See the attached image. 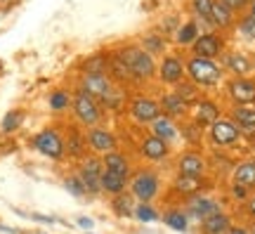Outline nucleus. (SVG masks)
Here are the masks:
<instances>
[{"label":"nucleus","mask_w":255,"mask_h":234,"mask_svg":"<svg viewBox=\"0 0 255 234\" xmlns=\"http://www.w3.org/2000/svg\"><path fill=\"white\" fill-rule=\"evenodd\" d=\"M184 69H187V78L196 88H203V90L218 88L222 78H225V69H222V64L218 59H206V57L189 54L184 59Z\"/></svg>","instance_id":"nucleus-1"},{"label":"nucleus","mask_w":255,"mask_h":234,"mask_svg":"<svg viewBox=\"0 0 255 234\" xmlns=\"http://www.w3.org/2000/svg\"><path fill=\"white\" fill-rule=\"evenodd\" d=\"M119 54L123 57L128 71H130V78L135 83L142 81H151L156 78V69H158V62H156L151 54H146L137 43H128L126 47H121Z\"/></svg>","instance_id":"nucleus-2"},{"label":"nucleus","mask_w":255,"mask_h":234,"mask_svg":"<svg viewBox=\"0 0 255 234\" xmlns=\"http://www.w3.org/2000/svg\"><path fill=\"white\" fill-rule=\"evenodd\" d=\"M130 194L135 197L137 204H151L158 197V189H161V178L158 173L151 168H142L130 175Z\"/></svg>","instance_id":"nucleus-3"},{"label":"nucleus","mask_w":255,"mask_h":234,"mask_svg":"<svg viewBox=\"0 0 255 234\" xmlns=\"http://www.w3.org/2000/svg\"><path fill=\"white\" fill-rule=\"evenodd\" d=\"M31 147L38 154L52 159V161H62L66 156V140H64V135L57 128H43L40 133H36L31 137Z\"/></svg>","instance_id":"nucleus-4"},{"label":"nucleus","mask_w":255,"mask_h":234,"mask_svg":"<svg viewBox=\"0 0 255 234\" xmlns=\"http://www.w3.org/2000/svg\"><path fill=\"white\" fill-rule=\"evenodd\" d=\"M71 111H73V116H76V121H78L85 130L100 126L102 116H104L100 102H97V99H92V97H88V95H85V92H81V90L73 92Z\"/></svg>","instance_id":"nucleus-5"},{"label":"nucleus","mask_w":255,"mask_h":234,"mask_svg":"<svg viewBox=\"0 0 255 234\" xmlns=\"http://www.w3.org/2000/svg\"><path fill=\"white\" fill-rule=\"evenodd\" d=\"M128 111L130 118L139 123V126H151L156 118L161 116V104L158 99L151 95H135V97L128 102Z\"/></svg>","instance_id":"nucleus-6"},{"label":"nucleus","mask_w":255,"mask_h":234,"mask_svg":"<svg viewBox=\"0 0 255 234\" xmlns=\"http://www.w3.org/2000/svg\"><path fill=\"white\" fill-rule=\"evenodd\" d=\"M227 40L218 31H201V36L194 40V45L189 47V52L194 57H206V59H218L225 54Z\"/></svg>","instance_id":"nucleus-7"},{"label":"nucleus","mask_w":255,"mask_h":234,"mask_svg":"<svg viewBox=\"0 0 255 234\" xmlns=\"http://www.w3.org/2000/svg\"><path fill=\"white\" fill-rule=\"evenodd\" d=\"M102 173H104V166H102V156H85L81 159V166H78V178L85 185V192L88 197H97L102 192Z\"/></svg>","instance_id":"nucleus-8"},{"label":"nucleus","mask_w":255,"mask_h":234,"mask_svg":"<svg viewBox=\"0 0 255 234\" xmlns=\"http://www.w3.org/2000/svg\"><path fill=\"white\" fill-rule=\"evenodd\" d=\"M187 69H184V59L175 52H165L158 59V69H156V78L165 85H177L184 81Z\"/></svg>","instance_id":"nucleus-9"},{"label":"nucleus","mask_w":255,"mask_h":234,"mask_svg":"<svg viewBox=\"0 0 255 234\" xmlns=\"http://www.w3.org/2000/svg\"><path fill=\"white\" fill-rule=\"evenodd\" d=\"M208 140L213 147H234L241 140V130L237 128V123L232 118H222L220 116L213 126L208 128Z\"/></svg>","instance_id":"nucleus-10"},{"label":"nucleus","mask_w":255,"mask_h":234,"mask_svg":"<svg viewBox=\"0 0 255 234\" xmlns=\"http://www.w3.org/2000/svg\"><path fill=\"white\" fill-rule=\"evenodd\" d=\"M184 213L189 220H206L213 213H220L222 211V204H220L215 197H206V194H194V197H187L184 201Z\"/></svg>","instance_id":"nucleus-11"},{"label":"nucleus","mask_w":255,"mask_h":234,"mask_svg":"<svg viewBox=\"0 0 255 234\" xmlns=\"http://www.w3.org/2000/svg\"><path fill=\"white\" fill-rule=\"evenodd\" d=\"M85 142H88V149H90L95 156H104V154L119 149V137L104 126L90 128V130L85 133Z\"/></svg>","instance_id":"nucleus-12"},{"label":"nucleus","mask_w":255,"mask_h":234,"mask_svg":"<svg viewBox=\"0 0 255 234\" xmlns=\"http://www.w3.org/2000/svg\"><path fill=\"white\" fill-rule=\"evenodd\" d=\"M114 88H116V83L109 78V73H85L78 78V90L97 102L107 97Z\"/></svg>","instance_id":"nucleus-13"},{"label":"nucleus","mask_w":255,"mask_h":234,"mask_svg":"<svg viewBox=\"0 0 255 234\" xmlns=\"http://www.w3.org/2000/svg\"><path fill=\"white\" fill-rule=\"evenodd\" d=\"M227 95L229 99L239 107H248L255 102V78L241 76V78H229L227 81Z\"/></svg>","instance_id":"nucleus-14"},{"label":"nucleus","mask_w":255,"mask_h":234,"mask_svg":"<svg viewBox=\"0 0 255 234\" xmlns=\"http://www.w3.org/2000/svg\"><path fill=\"white\" fill-rule=\"evenodd\" d=\"M189 116H191V123H196V126L203 130V128H210L220 118V107L213 99L199 97L189 107Z\"/></svg>","instance_id":"nucleus-15"},{"label":"nucleus","mask_w":255,"mask_h":234,"mask_svg":"<svg viewBox=\"0 0 255 234\" xmlns=\"http://www.w3.org/2000/svg\"><path fill=\"white\" fill-rule=\"evenodd\" d=\"M139 156H144L146 161L151 163H161L170 156V144H165L163 140H158L149 133L139 140Z\"/></svg>","instance_id":"nucleus-16"},{"label":"nucleus","mask_w":255,"mask_h":234,"mask_svg":"<svg viewBox=\"0 0 255 234\" xmlns=\"http://www.w3.org/2000/svg\"><path fill=\"white\" fill-rule=\"evenodd\" d=\"M222 69L232 73V78H241L253 71L255 64L246 52H227L222 54Z\"/></svg>","instance_id":"nucleus-17"},{"label":"nucleus","mask_w":255,"mask_h":234,"mask_svg":"<svg viewBox=\"0 0 255 234\" xmlns=\"http://www.w3.org/2000/svg\"><path fill=\"white\" fill-rule=\"evenodd\" d=\"M158 104H161V114L168 118H173V121L189 116V104H187L175 90L163 92V95L158 97Z\"/></svg>","instance_id":"nucleus-18"},{"label":"nucleus","mask_w":255,"mask_h":234,"mask_svg":"<svg viewBox=\"0 0 255 234\" xmlns=\"http://www.w3.org/2000/svg\"><path fill=\"white\" fill-rule=\"evenodd\" d=\"M177 173L182 175H194V178H203L206 175V159L199 152H182L177 156Z\"/></svg>","instance_id":"nucleus-19"},{"label":"nucleus","mask_w":255,"mask_h":234,"mask_svg":"<svg viewBox=\"0 0 255 234\" xmlns=\"http://www.w3.org/2000/svg\"><path fill=\"white\" fill-rule=\"evenodd\" d=\"M149 130H151V135H154V137L163 140V142L170 144V147L180 140V126H177V121L163 116V114H161V116H158L154 123L149 126Z\"/></svg>","instance_id":"nucleus-20"},{"label":"nucleus","mask_w":255,"mask_h":234,"mask_svg":"<svg viewBox=\"0 0 255 234\" xmlns=\"http://www.w3.org/2000/svg\"><path fill=\"white\" fill-rule=\"evenodd\" d=\"M137 45L142 47L146 54H151L154 59H161L168 52V38H163L161 33H156V31H146V33L139 36Z\"/></svg>","instance_id":"nucleus-21"},{"label":"nucleus","mask_w":255,"mask_h":234,"mask_svg":"<svg viewBox=\"0 0 255 234\" xmlns=\"http://www.w3.org/2000/svg\"><path fill=\"white\" fill-rule=\"evenodd\" d=\"M102 166H104V171H111L116 173V175H123V178H130L132 175V166H130V159H128L123 152H109L102 156Z\"/></svg>","instance_id":"nucleus-22"},{"label":"nucleus","mask_w":255,"mask_h":234,"mask_svg":"<svg viewBox=\"0 0 255 234\" xmlns=\"http://www.w3.org/2000/svg\"><path fill=\"white\" fill-rule=\"evenodd\" d=\"M232 230V218L220 211V213H213L206 220H201V232L203 234H227Z\"/></svg>","instance_id":"nucleus-23"},{"label":"nucleus","mask_w":255,"mask_h":234,"mask_svg":"<svg viewBox=\"0 0 255 234\" xmlns=\"http://www.w3.org/2000/svg\"><path fill=\"white\" fill-rule=\"evenodd\" d=\"M232 121L246 135H255V107H234L232 109Z\"/></svg>","instance_id":"nucleus-24"},{"label":"nucleus","mask_w":255,"mask_h":234,"mask_svg":"<svg viewBox=\"0 0 255 234\" xmlns=\"http://www.w3.org/2000/svg\"><path fill=\"white\" fill-rule=\"evenodd\" d=\"M232 185H241L246 189L255 187V161L248 159V161H241L232 173Z\"/></svg>","instance_id":"nucleus-25"},{"label":"nucleus","mask_w":255,"mask_h":234,"mask_svg":"<svg viewBox=\"0 0 255 234\" xmlns=\"http://www.w3.org/2000/svg\"><path fill=\"white\" fill-rule=\"evenodd\" d=\"M203 178H194V175H182V173H177V178L173 180V189L177 194H182V197H194V194H199L201 189H203Z\"/></svg>","instance_id":"nucleus-26"},{"label":"nucleus","mask_w":255,"mask_h":234,"mask_svg":"<svg viewBox=\"0 0 255 234\" xmlns=\"http://www.w3.org/2000/svg\"><path fill=\"white\" fill-rule=\"evenodd\" d=\"M109 54L107 50H100V52L90 54L88 59H83L81 62V76H85V73H107V69H109Z\"/></svg>","instance_id":"nucleus-27"},{"label":"nucleus","mask_w":255,"mask_h":234,"mask_svg":"<svg viewBox=\"0 0 255 234\" xmlns=\"http://www.w3.org/2000/svg\"><path fill=\"white\" fill-rule=\"evenodd\" d=\"M100 185H102V192H107L111 197H119V194L126 192L128 185H130V178H123V175H116V173H111V171H104L102 173Z\"/></svg>","instance_id":"nucleus-28"},{"label":"nucleus","mask_w":255,"mask_h":234,"mask_svg":"<svg viewBox=\"0 0 255 234\" xmlns=\"http://www.w3.org/2000/svg\"><path fill=\"white\" fill-rule=\"evenodd\" d=\"M199 36H201V26L196 24V19H189V21H182V24H180V28H177V33H175L173 38L180 47H191Z\"/></svg>","instance_id":"nucleus-29"},{"label":"nucleus","mask_w":255,"mask_h":234,"mask_svg":"<svg viewBox=\"0 0 255 234\" xmlns=\"http://www.w3.org/2000/svg\"><path fill=\"white\" fill-rule=\"evenodd\" d=\"M234 12L232 9H227L220 0H215V5H213V12H210V24H213V28H220V31H225V28L234 26Z\"/></svg>","instance_id":"nucleus-30"},{"label":"nucleus","mask_w":255,"mask_h":234,"mask_svg":"<svg viewBox=\"0 0 255 234\" xmlns=\"http://www.w3.org/2000/svg\"><path fill=\"white\" fill-rule=\"evenodd\" d=\"M213 5H215V0H189V12L194 14L196 19V24H203V26L213 28L210 24V12H213Z\"/></svg>","instance_id":"nucleus-31"},{"label":"nucleus","mask_w":255,"mask_h":234,"mask_svg":"<svg viewBox=\"0 0 255 234\" xmlns=\"http://www.w3.org/2000/svg\"><path fill=\"white\" fill-rule=\"evenodd\" d=\"M66 140V154L73 156V159H85V149H88V142H85V135H81L76 128L69 130V135L64 137Z\"/></svg>","instance_id":"nucleus-32"},{"label":"nucleus","mask_w":255,"mask_h":234,"mask_svg":"<svg viewBox=\"0 0 255 234\" xmlns=\"http://www.w3.org/2000/svg\"><path fill=\"white\" fill-rule=\"evenodd\" d=\"M71 102H73V95L66 88H57V90L50 92V97H47V107L50 111H55V114H62L66 109H71Z\"/></svg>","instance_id":"nucleus-33"},{"label":"nucleus","mask_w":255,"mask_h":234,"mask_svg":"<svg viewBox=\"0 0 255 234\" xmlns=\"http://www.w3.org/2000/svg\"><path fill=\"white\" fill-rule=\"evenodd\" d=\"M135 197L132 194H119V197L111 199V208H114V213L119 218H132L135 216Z\"/></svg>","instance_id":"nucleus-34"},{"label":"nucleus","mask_w":255,"mask_h":234,"mask_svg":"<svg viewBox=\"0 0 255 234\" xmlns=\"http://www.w3.org/2000/svg\"><path fill=\"white\" fill-rule=\"evenodd\" d=\"M163 223L175 232H187L189 230V218L184 213L182 208H170L163 213Z\"/></svg>","instance_id":"nucleus-35"},{"label":"nucleus","mask_w":255,"mask_h":234,"mask_svg":"<svg viewBox=\"0 0 255 234\" xmlns=\"http://www.w3.org/2000/svg\"><path fill=\"white\" fill-rule=\"evenodd\" d=\"M123 104H126V92H123V88H121V85H116V88H114L107 97L100 99L102 111H104V109H107V111H119Z\"/></svg>","instance_id":"nucleus-36"},{"label":"nucleus","mask_w":255,"mask_h":234,"mask_svg":"<svg viewBox=\"0 0 255 234\" xmlns=\"http://www.w3.org/2000/svg\"><path fill=\"white\" fill-rule=\"evenodd\" d=\"M24 118H26V114L21 111V109H12V111H7L5 114V118H2V133H14L21 123H24Z\"/></svg>","instance_id":"nucleus-37"},{"label":"nucleus","mask_w":255,"mask_h":234,"mask_svg":"<svg viewBox=\"0 0 255 234\" xmlns=\"http://www.w3.org/2000/svg\"><path fill=\"white\" fill-rule=\"evenodd\" d=\"M180 17L177 14H170V17H163L161 21H158V26L154 28L156 33H161L163 38H168V36H175L177 33V28H180Z\"/></svg>","instance_id":"nucleus-38"},{"label":"nucleus","mask_w":255,"mask_h":234,"mask_svg":"<svg viewBox=\"0 0 255 234\" xmlns=\"http://www.w3.org/2000/svg\"><path fill=\"white\" fill-rule=\"evenodd\" d=\"M175 92H177V95H180V97H182L184 102L189 104V107L194 104V102H196V99H199V88H196V85H194L191 81L177 83V85H175Z\"/></svg>","instance_id":"nucleus-39"},{"label":"nucleus","mask_w":255,"mask_h":234,"mask_svg":"<svg viewBox=\"0 0 255 234\" xmlns=\"http://www.w3.org/2000/svg\"><path fill=\"white\" fill-rule=\"evenodd\" d=\"M64 187H66V192H69L71 197H76V199L88 197V192H85V185L81 182L78 173H76V175H66V178H64Z\"/></svg>","instance_id":"nucleus-40"},{"label":"nucleus","mask_w":255,"mask_h":234,"mask_svg":"<svg viewBox=\"0 0 255 234\" xmlns=\"http://www.w3.org/2000/svg\"><path fill=\"white\" fill-rule=\"evenodd\" d=\"M135 220H139V223H154V220H158V211H156L151 204H137L135 206Z\"/></svg>","instance_id":"nucleus-41"},{"label":"nucleus","mask_w":255,"mask_h":234,"mask_svg":"<svg viewBox=\"0 0 255 234\" xmlns=\"http://www.w3.org/2000/svg\"><path fill=\"white\" fill-rule=\"evenodd\" d=\"M237 33L241 38H246V40H255V17L246 14V17H241L237 21Z\"/></svg>","instance_id":"nucleus-42"},{"label":"nucleus","mask_w":255,"mask_h":234,"mask_svg":"<svg viewBox=\"0 0 255 234\" xmlns=\"http://www.w3.org/2000/svg\"><path fill=\"white\" fill-rule=\"evenodd\" d=\"M180 137H182V140H187L189 144H199L201 142V128L196 126V123L187 121V123H182V126H180Z\"/></svg>","instance_id":"nucleus-43"},{"label":"nucleus","mask_w":255,"mask_h":234,"mask_svg":"<svg viewBox=\"0 0 255 234\" xmlns=\"http://www.w3.org/2000/svg\"><path fill=\"white\" fill-rule=\"evenodd\" d=\"M220 2H222L227 9H232L234 14H237V12H241V9H246L248 5H251V0H220Z\"/></svg>","instance_id":"nucleus-44"},{"label":"nucleus","mask_w":255,"mask_h":234,"mask_svg":"<svg viewBox=\"0 0 255 234\" xmlns=\"http://www.w3.org/2000/svg\"><path fill=\"white\" fill-rule=\"evenodd\" d=\"M248 192H251V189L241 187V185H232V194H234V199H239V201H246Z\"/></svg>","instance_id":"nucleus-45"},{"label":"nucleus","mask_w":255,"mask_h":234,"mask_svg":"<svg viewBox=\"0 0 255 234\" xmlns=\"http://www.w3.org/2000/svg\"><path fill=\"white\" fill-rule=\"evenodd\" d=\"M76 223H78V227H83V230H92V225H95L90 218H78Z\"/></svg>","instance_id":"nucleus-46"},{"label":"nucleus","mask_w":255,"mask_h":234,"mask_svg":"<svg viewBox=\"0 0 255 234\" xmlns=\"http://www.w3.org/2000/svg\"><path fill=\"white\" fill-rule=\"evenodd\" d=\"M248 216H251V218H255V197H251V199H248Z\"/></svg>","instance_id":"nucleus-47"},{"label":"nucleus","mask_w":255,"mask_h":234,"mask_svg":"<svg viewBox=\"0 0 255 234\" xmlns=\"http://www.w3.org/2000/svg\"><path fill=\"white\" fill-rule=\"evenodd\" d=\"M33 220H38V223H55V218H47V216H38V213H33Z\"/></svg>","instance_id":"nucleus-48"},{"label":"nucleus","mask_w":255,"mask_h":234,"mask_svg":"<svg viewBox=\"0 0 255 234\" xmlns=\"http://www.w3.org/2000/svg\"><path fill=\"white\" fill-rule=\"evenodd\" d=\"M227 234H251V232H248L246 227H234V225H232V230H229Z\"/></svg>","instance_id":"nucleus-49"},{"label":"nucleus","mask_w":255,"mask_h":234,"mask_svg":"<svg viewBox=\"0 0 255 234\" xmlns=\"http://www.w3.org/2000/svg\"><path fill=\"white\" fill-rule=\"evenodd\" d=\"M248 14L255 17V0H251V5H248Z\"/></svg>","instance_id":"nucleus-50"},{"label":"nucleus","mask_w":255,"mask_h":234,"mask_svg":"<svg viewBox=\"0 0 255 234\" xmlns=\"http://www.w3.org/2000/svg\"><path fill=\"white\" fill-rule=\"evenodd\" d=\"M251 234H255V225H253V230H251Z\"/></svg>","instance_id":"nucleus-51"},{"label":"nucleus","mask_w":255,"mask_h":234,"mask_svg":"<svg viewBox=\"0 0 255 234\" xmlns=\"http://www.w3.org/2000/svg\"><path fill=\"white\" fill-rule=\"evenodd\" d=\"M2 2H5V0H2Z\"/></svg>","instance_id":"nucleus-52"}]
</instances>
